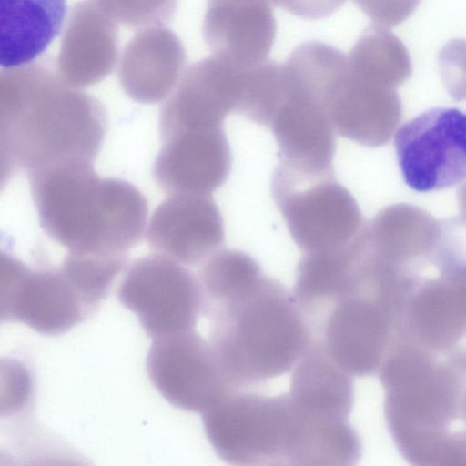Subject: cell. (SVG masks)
Returning <instances> with one entry per match:
<instances>
[{
    "label": "cell",
    "mask_w": 466,
    "mask_h": 466,
    "mask_svg": "<svg viewBox=\"0 0 466 466\" xmlns=\"http://www.w3.org/2000/svg\"><path fill=\"white\" fill-rule=\"evenodd\" d=\"M458 203L461 215L466 218V182L458 190Z\"/></svg>",
    "instance_id": "cell-29"
},
{
    "label": "cell",
    "mask_w": 466,
    "mask_h": 466,
    "mask_svg": "<svg viewBox=\"0 0 466 466\" xmlns=\"http://www.w3.org/2000/svg\"><path fill=\"white\" fill-rule=\"evenodd\" d=\"M204 314L212 350L238 390L289 372L312 341L294 293L265 274Z\"/></svg>",
    "instance_id": "cell-5"
},
{
    "label": "cell",
    "mask_w": 466,
    "mask_h": 466,
    "mask_svg": "<svg viewBox=\"0 0 466 466\" xmlns=\"http://www.w3.org/2000/svg\"><path fill=\"white\" fill-rule=\"evenodd\" d=\"M127 264V254L71 252L58 267L93 310Z\"/></svg>",
    "instance_id": "cell-23"
},
{
    "label": "cell",
    "mask_w": 466,
    "mask_h": 466,
    "mask_svg": "<svg viewBox=\"0 0 466 466\" xmlns=\"http://www.w3.org/2000/svg\"><path fill=\"white\" fill-rule=\"evenodd\" d=\"M117 296L153 339L194 329L202 313L198 279L183 264L155 253L127 268Z\"/></svg>",
    "instance_id": "cell-7"
},
{
    "label": "cell",
    "mask_w": 466,
    "mask_h": 466,
    "mask_svg": "<svg viewBox=\"0 0 466 466\" xmlns=\"http://www.w3.org/2000/svg\"><path fill=\"white\" fill-rule=\"evenodd\" d=\"M284 97L282 64L267 59L247 70L238 114L254 123L270 126Z\"/></svg>",
    "instance_id": "cell-24"
},
{
    "label": "cell",
    "mask_w": 466,
    "mask_h": 466,
    "mask_svg": "<svg viewBox=\"0 0 466 466\" xmlns=\"http://www.w3.org/2000/svg\"><path fill=\"white\" fill-rule=\"evenodd\" d=\"M274 2L300 18L318 20L334 14L346 0H274Z\"/></svg>",
    "instance_id": "cell-28"
},
{
    "label": "cell",
    "mask_w": 466,
    "mask_h": 466,
    "mask_svg": "<svg viewBox=\"0 0 466 466\" xmlns=\"http://www.w3.org/2000/svg\"><path fill=\"white\" fill-rule=\"evenodd\" d=\"M147 372L174 407L203 413L235 390L209 342L194 329L154 339Z\"/></svg>",
    "instance_id": "cell-9"
},
{
    "label": "cell",
    "mask_w": 466,
    "mask_h": 466,
    "mask_svg": "<svg viewBox=\"0 0 466 466\" xmlns=\"http://www.w3.org/2000/svg\"><path fill=\"white\" fill-rule=\"evenodd\" d=\"M289 394L307 410L330 419L348 420L353 407L351 375L314 341L294 367Z\"/></svg>",
    "instance_id": "cell-20"
},
{
    "label": "cell",
    "mask_w": 466,
    "mask_h": 466,
    "mask_svg": "<svg viewBox=\"0 0 466 466\" xmlns=\"http://www.w3.org/2000/svg\"><path fill=\"white\" fill-rule=\"evenodd\" d=\"M94 310L57 268L32 269L1 254V319L18 321L47 335L64 333Z\"/></svg>",
    "instance_id": "cell-10"
},
{
    "label": "cell",
    "mask_w": 466,
    "mask_h": 466,
    "mask_svg": "<svg viewBox=\"0 0 466 466\" xmlns=\"http://www.w3.org/2000/svg\"><path fill=\"white\" fill-rule=\"evenodd\" d=\"M117 23L98 4L84 0L72 9L62 38L56 69L75 88L103 80L117 58Z\"/></svg>",
    "instance_id": "cell-16"
},
{
    "label": "cell",
    "mask_w": 466,
    "mask_h": 466,
    "mask_svg": "<svg viewBox=\"0 0 466 466\" xmlns=\"http://www.w3.org/2000/svg\"><path fill=\"white\" fill-rule=\"evenodd\" d=\"M246 70L215 54L193 64L162 106L161 138L185 128L223 126L229 113H238Z\"/></svg>",
    "instance_id": "cell-11"
},
{
    "label": "cell",
    "mask_w": 466,
    "mask_h": 466,
    "mask_svg": "<svg viewBox=\"0 0 466 466\" xmlns=\"http://www.w3.org/2000/svg\"><path fill=\"white\" fill-rule=\"evenodd\" d=\"M438 64L450 96L455 101L466 100V40L452 39L444 45Z\"/></svg>",
    "instance_id": "cell-26"
},
{
    "label": "cell",
    "mask_w": 466,
    "mask_h": 466,
    "mask_svg": "<svg viewBox=\"0 0 466 466\" xmlns=\"http://www.w3.org/2000/svg\"><path fill=\"white\" fill-rule=\"evenodd\" d=\"M217 455L233 465L348 466L357 435L346 420L319 416L288 393L235 390L202 413Z\"/></svg>",
    "instance_id": "cell-2"
},
{
    "label": "cell",
    "mask_w": 466,
    "mask_h": 466,
    "mask_svg": "<svg viewBox=\"0 0 466 466\" xmlns=\"http://www.w3.org/2000/svg\"><path fill=\"white\" fill-rule=\"evenodd\" d=\"M147 237L155 254L194 267L221 249L224 221L211 194H174L155 209Z\"/></svg>",
    "instance_id": "cell-12"
},
{
    "label": "cell",
    "mask_w": 466,
    "mask_h": 466,
    "mask_svg": "<svg viewBox=\"0 0 466 466\" xmlns=\"http://www.w3.org/2000/svg\"><path fill=\"white\" fill-rule=\"evenodd\" d=\"M378 374L386 424L401 456L414 465H463L466 370L398 346Z\"/></svg>",
    "instance_id": "cell-3"
},
{
    "label": "cell",
    "mask_w": 466,
    "mask_h": 466,
    "mask_svg": "<svg viewBox=\"0 0 466 466\" xmlns=\"http://www.w3.org/2000/svg\"><path fill=\"white\" fill-rule=\"evenodd\" d=\"M186 65L184 47L165 28L149 27L137 34L123 52L119 81L133 100L154 104L177 86Z\"/></svg>",
    "instance_id": "cell-17"
},
{
    "label": "cell",
    "mask_w": 466,
    "mask_h": 466,
    "mask_svg": "<svg viewBox=\"0 0 466 466\" xmlns=\"http://www.w3.org/2000/svg\"><path fill=\"white\" fill-rule=\"evenodd\" d=\"M279 162L302 176L334 174L336 134L329 113L313 98L285 90L270 126Z\"/></svg>",
    "instance_id": "cell-14"
},
{
    "label": "cell",
    "mask_w": 466,
    "mask_h": 466,
    "mask_svg": "<svg viewBox=\"0 0 466 466\" xmlns=\"http://www.w3.org/2000/svg\"><path fill=\"white\" fill-rule=\"evenodd\" d=\"M264 275L259 264L248 254L223 248L202 264L198 274L202 313L238 293Z\"/></svg>",
    "instance_id": "cell-22"
},
{
    "label": "cell",
    "mask_w": 466,
    "mask_h": 466,
    "mask_svg": "<svg viewBox=\"0 0 466 466\" xmlns=\"http://www.w3.org/2000/svg\"><path fill=\"white\" fill-rule=\"evenodd\" d=\"M46 61L3 69L0 75L2 184L71 160L94 162L106 131L95 97L67 85Z\"/></svg>",
    "instance_id": "cell-1"
},
{
    "label": "cell",
    "mask_w": 466,
    "mask_h": 466,
    "mask_svg": "<svg viewBox=\"0 0 466 466\" xmlns=\"http://www.w3.org/2000/svg\"><path fill=\"white\" fill-rule=\"evenodd\" d=\"M46 234L71 252H127L144 237L148 206L131 183L100 177L93 162L66 161L27 173Z\"/></svg>",
    "instance_id": "cell-4"
},
{
    "label": "cell",
    "mask_w": 466,
    "mask_h": 466,
    "mask_svg": "<svg viewBox=\"0 0 466 466\" xmlns=\"http://www.w3.org/2000/svg\"><path fill=\"white\" fill-rule=\"evenodd\" d=\"M116 23L129 27H156L168 21L177 0H97Z\"/></svg>",
    "instance_id": "cell-25"
},
{
    "label": "cell",
    "mask_w": 466,
    "mask_h": 466,
    "mask_svg": "<svg viewBox=\"0 0 466 466\" xmlns=\"http://www.w3.org/2000/svg\"><path fill=\"white\" fill-rule=\"evenodd\" d=\"M66 7V0H1V67L21 66L39 56L59 34Z\"/></svg>",
    "instance_id": "cell-19"
},
{
    "label": "cell",
    "mask_w": 466,
    "mask_h": 466,
    "mask_svg": "<svg viewBox=\"0 0 466 466\" xmlns=\"http://www.w3.org/2000/svg\"><path fill=\"white\" fill-rule=\"evenodd\" d=\"M276 30L270 0H208L205 41L215 55L240 68L268 59Z\"/></svg>",
    "instance_id": "cell-15"
},
{
    "label": "cell",
    "mask_w": 466,
    "mask_h": 466,
    "mask_svg": "<svg viewBox=\"0 0 466 466\" xmlns=\"http://www.w3.org/2000/svg\"><path fill=\"white\" fill-rule=\"evenodd\" d=\"M335 130L342 137L368 147L390 142L402 116L396 88L349 77L328 107Z\"/></svg>",
    "instance_id": "cell-18"
},
{
    "label": "cell",
    "mask_w": 466,
    "mask_h": 466,
    "mask_svg": "<svg viewBox=\"0 0 466 466\" xmlns=\"http://www.w3.org/2000/svg\"><path fill=\"white\" fill-rule=\"evenodd\" d=\"M394 147L411 189L431 192L455 186L466 179V112L431 108L400 127Z\"/></svg>",
    "instance_id": "cell-8"
},
{
    "label": "cell",
    "mask_w": 466,
    "mask_h": 466,
    "mask_svg": "<svg viewBox=\"0 0 466 466\" xmlns=\"http://www.w3.org/2000/svg\"><path fill=\"white\" fill-rule=\"evenodd\" d=\"M374 23L382 27L397 26L407 20L421 0H353Z\"/></svg>",
    "instance_id": "cell-27"
},
{
    "label": "cell",
    "mask_w": 466,
    "mask_h": 466,
    "mask_svg": "<svg viewBox=\"0 0 466 466\" xmlns=\"http://www.w3.org/2000/svg\"><path fill=\"white\" fill-rule=\"evenodd\" d=\"M271 192L289 235L303 252L346 246L365 224L357 201L334 174L302 176L279 162Z\"/></svg>",
    "instance_id": "cell-6"
},
{
    "label": "cell",
    "mask_w": 466,
    "mask_h": 466,
    "mask_svg": "<svg viewBox=\"0 0 466 466\" xmlns=\"http://www.w3.org/2000/svg\"><path fill=\"white\" fill-rule=\"evenodd\" d=\"M161 141L153 174L168 196L211 194L228 179L232 155L223 126L185 128Z\"/></svg>",
    "instance_id": "cell-13"
},
{
    "label": "cell",
    "mask_w": 466,
    "mask_h": 466,
    "mask_svg": "<svg viewBox=\"0 0 466 466\" xmlns=\"http://www.w3.org/2000/svg\"><path fill=\"white\" fill-rule=\"evenodd\" d=\"M352 77L398 88L412 74V63L402 41L385 27L369 26L360 35L348 57Z\"/></svg>",
    "instance_id": "cell-21"
}]
</instances>
